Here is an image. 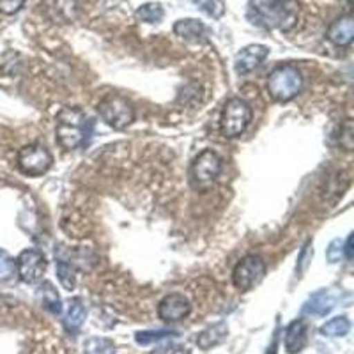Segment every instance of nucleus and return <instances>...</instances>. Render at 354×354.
<instances>
[{"mask_svg": "<svg viewBox=\"0 0 354 354\" xmlns=\"http://www.w3.org/2000/svg\"><path fill=\"white\" fill-rule=\"evenodd\" d=\"M88 131H91V121L80 109L66 106L57 113L55 135L59 144L66 151L77 149L82 144H85Z\"/></svg>", "mask_w": 354, "mask_h": 354, "instance_id": "f257e3e1", "label": "nucleus"}, {"mask_svg": "<svg viewBox=\"0 0 354 354\" xmlns=\"http://www.w3.org/2000/svg\"><path fill=\"white\" fill-rule=\"evenodd\" d=\"M303 77L296 66H277L268 77V91L274 101L286 103L301 93Z\"/></svg>", "mask_w": 354, "mask_h": 354, "instance_id": "f03ea898", "label": "nucleus"}, {"mask_svg": "<svg viewBox=\"0 0 354 354\" xmlns=\"http://www.w3.org/2000/svg\"><path fill=\"white\" fill-rule=\"evenodd\" d=\"M97 112L101 119L113 129H124L135 121V109L124 96L119 94H110L105 100H101Z\"/></svg>", "mask_w": 354, "mask_h": 354, "instance_id": "7ed1b4c3", "label": "nucleus"}, {"mask_svg": "<svg viewBox=\"0 0 354 354\" xmlns=\"http://www.w3.org/2000/svg\"><path fill=\"white\" fill-rule=\"evenodd\" d=\"M250 121H252V109H250L248 103L239 100V97H232V100L227 101L223 113H221V135L227 138L239 137L248 128Z\"/></svg>", "mask_w": 354, "mask_h": 354, "instance_id": "20e7f679", "label": "nucleus"}, {"mask_svg": "<svg viewBox=\"0 0 354 354\" xmlns=\"http://www.w3.org/2000/svg\"><path fill=\"white\" fill-rule=\"evenodd\" d=\"M264 261L259 255H246L234 268L232 282L236 286V289H239L241 292H246V290H252L255 286H259L262 278H264Z\"/></svg>", "mask_w": 354, "mask_h": 354, "instance_id": "39448f33", "label": "nucleus"}, {"mask_svg": "<svg viewBox=\"0 0 354 354\" xmlns=\"http://www.w3.org/2000/svg\"><path fill=\"white\" fill-rule=\"evenodd\" d=\"M52 154L41 144L25 145L18 153V167L25 176H43L52 167Z\"/></svg>", "mask_w": 354, "mask_h": 354, "instance_id": "423d86ee", "label": "nucleus"}, {"mask_svg": "<svg viewBox=\"0 0 354 354\" xmlns=\"http://www.w3.org/2000/svg\"><path fill=\"white\" fill-rule=\"evenodd\" d=\"M15 262H17V273L21 282L30 283V286L39 282L44 271H46V259H44V255L32 248L24 250Z\"/></svg>", "mask_w": 354, "mask_h": 354, "instance_id": "0eeeda50", "label": "nucleus"}, {"mask_svg": "<svg viewBox=\"0 0 354 354\" xmlns=\"http://www.w3.org/2000/svg\"><path fill=\"white\" fill-rule=\"evenodd\" d=\"M221 158L214 151L205 149L192 163V177L197 185H209L220 176Z\"/></svg>", "mask_w": 354, "mask_h": 354, "instance_id": "6e6552de", "label": "nucleus"}, {"mask_svg": "<svg viewBox=\"0 0 354 354\" xmlns=\"http://www.w3.org/2000/svg\"><path fill=\"white\" fill-rule=\"evenodd\" d=\"M192 312V305L183 294H169L161 299L160 306H158V315L160 319L167 322H177L181 319L188 317Z\"/></svg>", "mask_w": 354, "mask_h": 354, "instance_id": "1a4fd4ad", "label": "nucleus"}, {"mask_svg": "<svg viewBox=\"0 0 354 354\" xmlns=\"http://www.w3.org/2000/svg\"><path fill=\"white\" fill-rule=\"evenodd\" d=\"M268 53H270V50L266 48L264 44H250V46L243 48L236 55V62H234L236 73L238 75H248V73H252L268 57Z\"/></svg>", "mask_w": 354, "mask_h": 354, "instance_id": "9d476101", "label": "nucleus"}, {"mask_svg": "<svg viewBox=\"0 0 354 354\" xmlns=\"http://www.w3.org/2000/svg\"><path fill=\"white\" fill-rule=\"evenodd\" d=\"M306 342H308V324L298 319L286 331V351L289 354H296L305 349Z\"/></svg>", "mask_w": 354, "mask_h": 354, "instance_id": "9b49d317", "label": "nucleus"}, {"mask_svg": "<svg viewBox=\"0 0 354 354\" xmlns=\"http://www.w3.org/2000/svg\"><path fill=\"white\" fill-rule=\"evenodd\" d=\"M328 39L337 46H349L354 39V21L351 17L335 20L328 28Z\"/></svg>", "mask_w": 354, "mask_h": 354, "instance_id": "f8f14e48", "label": "nucleus"}, {"mask_svg": "<svg viewBox=\"0 0 354 354\" xmlns=\"http://www.w3.org/2000/svg\"><path fill=\"white\" fill-rule=\"evenodd\" d=\"M335 308V298L328 290H319V292L312 294L308 301L303 306V314L314 315V317H324L330 314L331 310Z\"/></svg>", "mask_w": 354, "mask_h": 354, "instance_id": "ddd939ff", "label": "nucleus"}, {"mask_svg": "<svg viewBox=\"0 0 354 354\" xmlns=\"http://www.w3.org/2000/svg\"><path fill=\"white\" fill-rule=\"evenodd\" d=\"M85 315H87V312H85V306L82 305L80 299H71L68 303V312L64 315L66 330L71 331V333H77L82 324H84Z\"/></svg>", "mask_w": 354, "mask_h": 354, "instance_id": "4468645a", "label": "nucleus"}, {"mask_svg": "<svg viewBox=\"0 0 354 354\" xmlns=\"http://www.w3.org/2000/svg\"><path fill=\"white\" fill-rule=\"evenodd\" d=\"M174 32H176L179 37H183V39L197 41L204 36L205 27L204 24H201L198 20L186 18V20H179L176 25H174Z\"/></svg>", "mask_w": 354, "mask_h": 354, "instance_id": "2eb2a0df", "label": "nucleus"}, {"mask_svg": "<svg viewBox=\"0 0 354 354\" xmlns=\"http://www.w3.org/2000/svg\"><path fill=\"white\" fill-rule=\"evenodd\" d=\"M225 337H227V326L223 324V322H218V324L207 328V330H204L201 335H198L197 344L198 347H202V349H211V347L223 342Z\"/></svg>", "mask_w": 354, "mask_h": 354, "instance_id": "dca6fc26", "label": "nucleus"}, {"mask_svg": "<svg viewBox=\"0 0 354 354\" xmlns=\"http://www.w3.org/2000/svg\"><path fill=\"white\" fill-rule=\"evenodd\" d=\"M39 298L43 301L44 308L52 312V314L59 315L62 312V305H61V298H59V294L57 290L53 289V286L50 282H44L43 286L39 287Z\"/></svg>", "mask_w": 354, "mask_h": 354, "instance_id": "f3484780", "label": "nucleus"}, {"mask_svg": "<svg viewBox=\"0 0 354 354\" xmlns=\"http://www.w3.org/2000/svg\"><path fill=\"white\" fill-rule=\"evenodd\" d=\"M351 330V322L347 317H335L331 319V321H328L326 324H322L321 326V335H324V337H330V338H335V337H346L347 333H349Z\"/></svg>", "mask_w": 354, "mask_h": 354, "instance_id": "a211bd4d", "label": "nucleus"}, {"mask_svg": "<svg viewBox=\"0 0 354 354\" xmlns=\"http://www.w3.org/2000/svg\"><path fill=\"white\" fill-rule=\"evenodd\" d=\"M165 17V11L158 2H147L137 9V18L145 24H160Z\"/></svg>", "mask_w": 354, "mask_h": 354, "instance_id": "6ab92c4d", "label": "nucleus"}, {"mask_svg": "<svg viewBox=\"0 0 354 354\" xmlns=\"http://www.w3.org/2000/svg\"><path fill=\"white\" fill-rule=\"evenodd\" d=\"M177 337L176 331H169V330H161V331H138L135 335V340L142 346H149V344L160 342V340H167V338H174Z\"/></svg>", "mask_w": 354, "mask_h": 354, "instance_id": "aec40b11", "label": "nucleus"}, {"mask_svg": "<svg viewBox=\"0 0 354 354\" xmlns=\"http://www.w3.org/2000/svg\"><path fill=\"white\" fill-rule=\"evenodd\" d=\"M84 354H115V347L106 338H91L85 344Z\"/></svg>", "mask_w": 354, "mask_h": 354, "instance_id": "412c9836", "label": "nucleus"}, {"mask_svg": "<svg viewBox=\"0 0 354 354\" xmlns=\"http://www.w3.org/2000/svg\"><path fill=\"white\" fill-rule=\"evenodd\" d=\"M201 11H204L211 18H221L225 12V2L223 0H194Z\"/></svg>", "mask_w": 354, "mask_h": 354, "instance_id": "4be33fe9", "label": "nucleus"}, {"mask_svg": "<svg viewBox=\"0 0 354 354\" xmlns=\"http://www.w3.org/2000/svg\"><path fill=\"white\" fill-rule=\"evenodd\" d=\"M17 273V262L6 250H0V282H8Z\"/></svg>", "mask_w": 354, "mask_h": 354, "instance_id": "5701e85b", "label": "nucleus"}, {"mask_svg": "<svg viewBox=\"0 0 354 354\" xmlns=\"http://www.w3.org/2000/svg\"><path fill=\"white\" fill-rule=\"evenodd\" d=\"M57 277H59V280H61L62 287H64L66 290L75 289L77 278H75V270H73L71 266L66 264V262L62 261L57 262Z\"/></svg>", "mask_w": 354, "mask_h": 354, "instance_id": "b1692460", "label": "nucleus"}, {"mask_svg": "<svg viewBox=\"0 0 354 354\" xmlns=\"http://www.w3.org/2000/svg\"><path fill=\"white\" fill-rule=\"evenodd\" d=\"M344 255V243L342 239H333L326 248V259L330 262H338Z\"/></svg>", "mask_w": 354, "mask_h": 354, "instance_id": "393cba45", "label": "nucleus"}, {"mask_svg": "<svg viewBox=\"0 0 354 354\" xmlns=\"http://www.w3.org/2000/svg\"><path fill=\"white\" fill-rule=\"evenodd\" d=\"M25 4V0H0V12L4 15H15L21 9Z\"/></svg>", "mask_w": 354, "mask_h": 354, "instance_id": "a878e982", "label": "nucleus"}, {"mask_svg": "<svg viewBox=\"0 0 354 354\" xmlns=\"http://www.w3.org/2000/svg\"><path fill=\"white\" fill-rule=\"evenodd\" d=\"M154 354H188V349L186 346H181V344H167V346H161L160 349L154 351Z\"/></svg>", "mask_w": 354, "mask_h": 354, "instance_id": "bb28decb", "label": "nucleus"}, {"mask_svg": "<svg viewBox=\"0 0 354 354\" xmlns=\"http://www.w3.org/2000/svg\"><path fill=\"white\" fill-rule=\"evenodd\" d=\"M344 254H346L347 261H351L353 259V236H349L346 241V245H344Z\"/></svg>", "mask_w": 354, "mask_h": 354, "instance_id": "cd10ccee", "label": "nucleus"}]
</instances>
